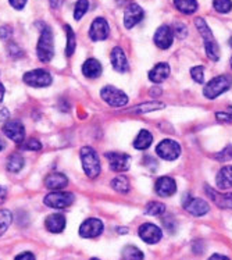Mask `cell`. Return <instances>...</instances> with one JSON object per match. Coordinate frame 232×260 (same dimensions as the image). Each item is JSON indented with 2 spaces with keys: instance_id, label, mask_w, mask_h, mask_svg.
<instances>
[{
  "instance_id": "obj_1",
  "label": "cell",
  "mask_w": 232,
  "mask_h": 260,
  "mask_svg": "<svg viewBox=\"0 0 232 260\" xmlns=\"http://www.w3.org/2000/svg\"><path fill=\"white\" fill-rule=\"evenodd\" d=\"M37 54L39 61H42V63L52 61L53 56H54L53 32L46 24H42V28H41V35H39V41L37 45Z\"/></svg>"
},
{
  "instance_id": "obj_2",
  "label": "cell",
  "mask_w": 232,
  "mask_h": 260,
  "mask_svg": "<svg viewBox=\"0 0 232 260\" xmlns=\"http://www.w3.org/2000/svg\"><path fill=\"white\" fill-rule=\"evenodd\" d=\"M195 25L199 34L202 35V38H203L207 57L213 60V61H217L218 57H220V49H218V43L216 42V39L213 37V32L210 31V28L206 24V21L203 18H201V17L195 20Z\"/></svg>"
},
{
  "instance_id": "obj_3",
  "label": "cell",
  "mask_w": 232,
  "mask_h": 260,
  "mask_svg": "<svg viewBox=\"0 0 232 260\" xmlns=\"http://www.w3.org/2000/svg\"><path fill=\"white\" fill-rule=\"evenodd\" d=\"M81 161H82V169L85 174L89 178H96L101 174V160L97 156V152L90 146H84L81 149Z\"/></svg>"
},
{
  "instance_id": "obj_4",
  "label": "cell",
  "mask_w": 232,
  "mask_h": 260,
  "mask_svg": "<svg viewBox=\"0 0 232 260\" xmlns=\"http://www.w3.org/2000/svg\"><path fill=\"white\" fill-rule=\"evenodd\" d=\"M232 86V77L231 75H218L214 77L213 80L205 86L203 93L207 99H216L218 96L227 92Z\"/></svg>"
},
{
  "instance_id": "obj_5",
  "label": "cell",
  "mask_w": 232,
  "mask_h": 260,
  "mask_svg": "<svg viewBox=\"0 0 232 260\" xmlns=\"http://www.w3.org/2000/svg\"><path fill=\"white\" fill-rule=\"evenodd\" d=\"M22 81L32 88H48V86L52 85L53 78L50 73L46 70L37 69L25 73L22 77Z\"/></svg>"
},
{
  "instance_id": "obj_6",
  "label": "cell",
  "mask_w": 232,
  "mask_h": 260,
  "mask_svg": "<svg viewBox=\"0 0 232 260\" xmlns=\"http://www.w3.org/2000/svg\"><path fill=\"white\" fill-rule=\"evenodd\" d=\"M74 201V193H71V192L53 191L45 197L43 203L50 209H65V207L71 206Z\"/></svg>"
},
{
  "instance_id": "obj_7",
  "label": "cell",
  "mask_w": 232,
  "mask_h": 260,
  "mask_svg": "<svg viewBox=\"0 0 232 260\" xmlns=\"http://www.w3.org/2000/svg\"><path fill=\"white\" fill-rule=\"evenodd\" d=\"M101 96L102 99L111 107H124L128 103L127 93L113 85L102 88Z\"/></svg>"
},
{
  "instance_id": "obj_8",
  "label": "cell",
  "mask_w": 232,
  "mask_h": 260,
  "mask_svg": "<svg viewBox=\"0 0 232 260\" xmlns=\"http://www.w3.org/2000/svg\"><path fill=\"white\" fill-rule=\"evenodd\" d=\"M156 153L158 157L167 161H174L180 157L181 145L174 139H163L160 144L156 146Z\"/></svg>"
},
{
  "instance_id": "obj_9",
  "label": "cell",
  "mask_w": 232,
  "mask_h": 260,
  "mask_svg": "<svg viewBox=\"0 0 232 260\" xmlns=\"http://www.w3.org/2000/svg\"><path fill=\"white\" fill-rule=\"evenodd\" d=\"M3 133L7 138L16 144H22L25 138V127L18 120H7L3 125Z\"/></svg>"
},
{
  "instance_id": "obj_10",
  "label": "cell",
  "mask_w": 232,
  "mask_h": 260,
  "mask_svg": "<svg viewBox=\"0 0 232 260\" xmlns=\"http://www.w3.org/2000/svg\"><path fill=\"white\" fill-rule=\"evenodd\" d=\"M106 159L109 160V166L113 171L116 173H124L129 169L131 166V156L127 153H120V152H107Z\"/></svg>"
},
{
  "instance_id": "obj_11",
  "label": "cell",
  "mask_w": 232,
  "mask_h": 260,
  "mask_svg": "<svg viewBox=\"0 0 232 260\" xmlns=\"http://www.w3.org/2000/svg\"><path fill=\"white\" fill-rule=\"evenodd\" d=\"M110 35V27L109 22L106 21L103 17H97L93 20V22L90 24L89 29V38L93 42H101V41H106Z\"/></svg>"
},
{
  "instance_id": "obj_12",
  "label": "cell",
  "mask_w": 232,
  "mask_h": 260,
  "mask_svg": "<svg viewBox=\"0 0 232 260\" xmlns=\"http://www.w3.org/2000/svg\"><path fill=\"white\" fill-rule=\"evenodd\" d=\"M184 209L195 217H202L209 213L210 206L206 201H203L201 198H190L188 195V198L184 199Z\"/></svg>"
},
{
  "instance_id": "obj_13",
  "label": "cell",
  "mask_w": 232,
  "mask_h": 260,
  "mask_svg": "<svg viewBox=\"0 0 232 260\" xmlns=\"http://www.w3.org/2000/svg\"><path fill=\"white\" fill-rule=\"evenodd\" d=\"M138 234H139V238L142 239L143 242H146L149 245H154L160 242V239L163 237V233L161 230L158 229L156 224L152 223H145L142 224L139 230H138Z\"/></svg>"
},
{
  "instance_id": "obj_14",
  "label": "cell",
  "mask_w": 232,
  "mask_h": 260,
  "mask_svg": "<svg viewBox=\"0 0 232 260\" xmlns=\"http://www.w3.org/2000/svg\"><path fill=\"white\" fill-rule=\"evenodd\" d=\"M103 229H105V225L102 223V220L95 217L88 218V220H85L84 223L81 224V227H79V235L82 238H96V237L102 235Z\"/></svg>"
},
{
  "instance_id": "obj_15",
  "label": "cell",
  "mask_w": 232,
  "mask_h": 260,
  "mask_svg": "<svg viewBox=\"0 0 232 260\" xmlns=\"http://www.w3.org/2000/svg\"><path fill=\"white\" fill-rule=\"evenodd\" d=\"M143 16H145V13H143L142 7L137 3H131V5H128L125 13H124V25L128 29H131L142 21Z\"/></svg>"
},
{
  "instance_id": "obj_16",
  "label": "cell",
  "mask_w": 232,
  "mask_h": 260,
  "mask_svg": "<svg viewBox=\"0 0 232 260\" xmlns=\"http://www.w3.org/2000/svg\"><path fill=\"white\" fill-rule=\"evenodd\" d=\"M154 189L158 197L170 198L177 192V182L174 181V178L164 175V177L157 178L156 184H154Z\"/></svg>"
},
{
  "instance_id": "obj_17",
  "label": "cell",
  "mask_w": 232,
  "mask_h": 260,
  "mask_svg": "<svg viewBox=\"0 0 232 260\" xmlns=\"http://www.w3.org/2000/svg\"><path fill=\"white\" fill-rule=\"evenodd\" d=\"M153 41L158 49L165 50V49H169L173 45V42H174V32H173V29L169 25H161L156 31V34H154Z\"/></svg>"
},
{
  "instance_id": "obj_18",
  "label": "cell",
  "mask_w": 232,
  "mask_h": 260,
  "mask_svg": "<svg viewBox=\"0 0 232 260\" xmlns=\"http://www.w3.org/2000/svg\"><path fill=\"white\" fill-rule=\"evenodd\" d=\"M205 189L216 206H218L220 209H232V193H221L207 185L205 186Z\"/></svg>"
},
{
  "instance_id": "obj_19",
  "label": "cell",
  "mask_w": 232,
  "mask_h": 260,
  "mask_svg": "<svg viewBox=\"0 0 232 260\" xmlns=\"http://www.w3.org/2000/svg\"><path fill=\"white\" fill-rule=\"evenodd\" d=\"M65 224H67V220H65V216H63L61 213L50 214L45 220V227H46L49 233L52 234L63 233L64 229H65Z\"/></svg>"
},
{
  "instance_id": "obj_20",
  "label": "cell",
  "mask_w": 232,
  "mask_h": 260,
  "mask_svg": "<svg viewBox=\"0 0 232 260\" xmlns=\"http://www.w3.org/2000/svg\"><path fill=\"white\" fill-rule=\"evenodd\" d=\"M110 60L113 69L116 70L117 73H121L122 74V73H127L128 69H129L127 56L124 53V50L121 48H118V46L113 49V52L110 54Z\"/></svg>"
},
{
  "instance_id": "obj_21",
  "label": "cell",
  "mask_w": 232,
  "mask_h": 260,
  "mask_svg": "<svg viewBox=\"0 0 232 260\" xmlns=\"http://www.w3.org/2000/svg\"><path fill=\"white\" fill-rule=\"evenodd\" d=\"M69 185V178L63 173H50L45 178V186L50 191H61Z\"/></svg>"
},
{
  "instance_id": "obj_22",
  "label": "cell",
  "mask_w": 232,
  "mask_h": 260,
  "mask_svg": "<svg viewBox=\"0 0 232 260\" xmlns=\"http://www.w3.org/2000/svg\"><path fill=\"white\" fill-rule=\"evenodd\" d=\"M102 64L99 60L96 58H88L84 64H82V74L86 77V78H90V80H95V78H99L102 75Z\"/></svg>"
},
{
  "instance_id": "obj_23",
  "label": "cell",
  "mask_w": 232,
  "mask_h": 260,
  "mask_svg": "<svg viewBox=\"0 0 232 260\" xmlns=\"http://www.w3.org/2000/svg\"><path fill=\"white\" fill-rule=\"evenodd\" d=\"M170 66L167 63H157L149 73V80L153 84H161L169 78Z\"/></svg>"
},
{
  "instance_id": "obj_24",
  "label": "cell",
  "mask_w": 232,
  "mask_h": 260,
  "mask_svg": "<svg viewBox=\"0 0 232 260\" xmlns=\"http://www.w3.org/2000/svg\"><path fill=\"white\" fill-rule=\"evenodd\" d=\"M216 182L217 186L222 191H227V189L232 188V166H225L218 171V174L216 177Z\"/></svg>"
},
{
  "instance_id": "obj_25",
  "label": "cell",
  "mask_w": 232,
  "mask_h": 260,
  "mask_svg": "<svg viewBox=\"0 0 232 260\" xmlns=\"http://www.w3.org/2000/svg\"><path fill=\"white\" fill-rule=\"evenodd\" d=\"M152 142H153L152 134L149 133L148 129H141L135 141H134V148L138 149V150H146L152 145Z\"/></svg>"
},
{
  "instance_id": "obj_26",
  "label": "cell",
  "mask_w": 232,
  "mask_h": 260,
  "mask_svg": "<svg viewBox=\"0 0 232 260\" xmlns=\"http://www.w3.org/2000/svg\"><path fill=\"white\" fill-rule=\"evenodd\" d=\"M24 157H22L20 153H13L10 154L9 157H7V163H6V167H7V170L10 171V173H20V171L24 169Z\"/></svg>"
},
{
  "instance_id": "obj_27",
  "label": "cell",
  "mask_w": 232,
  "mask_h": 260,
  "mask_svg": "<svg viewBox=\"0 0 232 260\" xmlns=\"http://www.w3.org/2000/svg\"><path fill=\"white\" fill-rule=\"evenodd\" d=\"M111 188L118 193H128L131 189V184L125 175H117L114 180L111 181Z\"/></svg>"
},
{
  "instance_id": "obj_28",
  "label": "cell",
  "mask_w": 232,
  "mask_h": 260,
  "mask_svg": "<svg viewBox=\"0 0 232 260\" xmlns=\"http://www.w3.org/2000/svg\"><path fill=\"white\" fill-rule=\"evenodd\" d=\"M177 10L184 14H193L197 10V2L196 0H174Z\"/></svg>"
},
{
  "instance_id": "obj_29",
  "label": "cell",
  "mask_w": 232,
  "mask_h": 260,
  "mask_svg": "<svg viewBox=\"0 0 232 260\" xmlns=\"http://www.w3.org/2000/svg\"><path fill=\"white\" fill-rule=\"evenodd\" d=\"M122 260H143V252L134 245H127L121 252Z\"/></svg>"
},
{
  "instance_id": "obj_30",
  "label": "cell",
  "mask_w": 232,
  "mask_h": 260,
  "mask_svg": "<svg viewBox=\"0 0 232 260\" xmlns=\"http://www.w3.org/2000/svg\"><path fill=\"white\" fill-rule=\"evenodd\" d=\"M64 29H65V34H67V45H65V54L71 57L75 52V48H77V37H75L73 28L70 25H64Z\"/></svg>"
},
{
  "instance_id": "obj_31",
  "label": "cell",
  "mask_w": 232,
  "mask_h": 260,
  "mask_svg": "<svg viewBox=\"0 0 232 260\" xmlns=\"http://www.w3.org/2000/svg\"><path fill=\"white\" fill-rule=\"evenodd\" d=\"M165 105L161 103V102H149V103H143V105H139L135 109H132V113H148V112H154V110H160V109H164Z\"/></svg>"
},
{
  "instance_id": "obj_32",
  "label": "cell",
  "mask_w": 232,
  "mask_h": 260,
  "mask_svg": "<svg viewBox=\"0 0 232 260\" xmlns=\"http://www.w3.org/2000/svg\"><path fill=\"white\" fill-rule=\"evenodd\" d=\"M11 221H13V214L10 210L0 209V237L9 230Z\"/></svg>"
},
{
  "instance_id": "obj_33",
  "label": "cell",
  "mask_w": 232,
  "mask_h": 260,
  "mask_svg": "<svg viewBox=\"0 0 232 260\" xmlns=\"http://www.w3.org/2000/svg\"><path fill=\"white\" fill-rule=\"evenodd\" d=\"M145 213L149 216H161L165 213V205L161 202H150L145 207Z\"/></svg>"
},
{
  "instance_id": "obj_34",
  "label": "cell",
  "mask_w": 232,
  "mask_h": 260,
  "mask_svg": "<svg viewBox=\"0 0 232 260\" xmlns=\"http://www.w3.org/2000/svg\"><path fill=\"white\" fill-rule=\"evenodd\" d=\"M89 10V2L88 0H78L75 3L74 7V18L77 21H79L82 17L86 14V11Z\"/></svg>"
},
{
  "instance_id": "obj_35",
  "label": "cell",
  "mask_w": 232,
  "mask_h": 260,
  "mask_svg": "<svg viewBox=\"0 0 232 260\" xmlns=\"http://www.w3.org/2000/svg\"><path fill=\"white\" fill-rule=\"evenodd\" d=\"M213 7L216 9L218 13H228L232 9V2L231 0H213Z\"/></svg>"
},
{
  "instance_id": "obj_36",
  "label": "cell",
  "mask_w": 232,
  "mask_h": 260,
  "mask_svg": "<svg viewBox=\"0 0 232 260\" xmlns=\"http://www.w3.org/2000/svg\"><path fill=\"white\" fill-rule=\"evenodd\" d=\"M190 77L197 84H203L205 82V69L202 66H196L193 69H190Z\"/></svg>"
},
{
  "instance_id": "obj_37",
  "label": "cell",
  "mask_w": 232,
  "mask_h": 260,
  "mask_svg": "<svg viewBox=\"0 0 232 260\" xmlns=\"http://www.w3.org/2000/svg\"><path fill=\"white\" fill-rule=\"evenodd\" d=\"M173 32H174V35L177 38L184 39V38L188 35V28H186V25H185V24H182V22H175Z\"/></svg>"
},
{
  "instance_id": "obj_38",
  "label": "cell",
  "mask_w": 232,
  "mask_h": 260,
  "mask_svg": "<svg viewBox=\"0 0 232 260\" xmlns=\"http://www.w3.org/2000/svg\"><path fill=\"white\" fill-rule=\"evenodd\" d=\"M24 149L26 150H32V152H39L42 149V144L35 138H31L26 141V144L24 145Z\"/></svg>"
},
{
  "instance_id": "obj_39",
  "label": "cell",
  "mask_w": 232,
  "mask_h": 260,
  "mask_svg": "<svg viewBox=\"0 0 232 260\" xmlns=\"http://www.w3.org/2000/svg\"><path fill=\"white\" fill-rule=\"evenodd\" d=\"M216 159L221 160V161H228L229 159H232V146H227L221 153L216 154Z\"/></svg>"
},
{
  "instance_id": "obj_40",
  "label": "cell",
  "mask_w": 232,
  "mask_h": 260,
  "mask_svg": "<svg viewBox=\"0 0 232 260\" xmlns=\"http://www.w3.org/2000/svg\"><path fill=\"white\" fill-rule=\"evenodd\" d=\"M216 117L220 120V121L224 122H232V107H229L227 112L217 113Z\"/></svg>"
},
{
  "instance_id": "obj_41",
  "label": "cell",
  "mask_w": 232,
  "mask_h": 260,
  "mask_svg": "<svg viewBox=\"0 0 232 260\" xmlns=\"http://www.w3.org/2000/svg\"><path fill=\"white\" fill-rule=\"evenodd\" d=\"M11 35H13V29L9 25H3L0 28V39L7 41V39H10Z\"/></svg>"
},
{
  "instance_id": "obj_42",
  "label": "cell",
  "mask_w": 232,
  "mask_h": 260,
  "mask_svg": "<svg viewBox=\"0 0 232 260\" xmlns=\"http://www.w3.org/2000/svg\"><path fill=\"white\" fill-rule=\"evenodd\" d=\"M9 54L13 56V57H21L22 50L17 46L16 43H11L10 46H9Z\"/></svg>"
},
{
  "instance_id": "obj_43",
  "label": "cell",
  "mask_w": 232,
  "mask_h": 260,
  "mask_svg": "<svg viewBox=\"0 0 232 260\" xmlns=\"http://www.w3.org/2000/svg\"><path fill=\"white\" fill-rule=\"evenodd\" d=\"M9 3L11 5L13 9H16V10H22L26 5V0H9Z\"/></svg>"
},
{
  "instance_id": "obj_44",
  "label": "cell",
  "mask_w": 232,
  "mask_h": 260,
  "mask_svg": "<svg viewBox=\"0 0 232 260\" xmlns=\"http://www.w3.org/2000/svg\"><path fill=\"white\" fill-rule=\"evenodd\" d=\"M14 260H37V259H35V255L31 253V252H22V253H20V255H17Z\"/></svg>"
},
{
  "instance_id": "obj_45",
  "label": "cell",
  "mask_w": 232,
  "mask_h": 260,
  "mask_svg": "<svg viewBox=\"0 0 232 260\" xmlns=\"http://www.w3.org/2000/svg\"><path fill=\"white\" fill-rule=\"evenodd\" d=\"M10 117V113H9V110L6 109V107H0V121H5V120H7Z\"/></svg>"
},
{
  "instance_id": "obj_46",
  "label": "cell",
  "mask_w": 232,
  "mask_h": 260,
  "mask_svg": "<svg viewBox=\"0 0 232 260\" xmlns=\"http://www.w3.org/2000/svg\"><path fill=\"white\" fill-rule=\"evenodd\" d=\"M49 3H50L52 9H60L63 6L64 0H49Z\"/></svg>"
},
{
  "instance_id": "obj_47",
  "label": "cell",
  "mask_w": 232,
  "mask_h": 260,
  "mask_svg": "<svg viewBox=\"0 0 232 260\" xmlns=\"http://www.w3.org/2000/svg\"><path fill=\"white\" fill-rule=\"evenodd\" d=\"M6 198H7V189H6L5 186L0 185V205L5 202Z\"/></svg>"
},
{
  "instance_id": "obj_48",
  "label": "cell",
  "mask_w": 232,
  "mask_h": 260,
  "mask_svg": "<svg viewBox=\"0 0 232 260\" xmlns=\"http://www.w3.org/2000/svg\"><path fill=\"white\" fill-rule=\"evenodd\" d=\"M207 260H231V259H229V257H227V256L220 255V253H214V255H211Z\"/></svg>"
},
{
  "instance_id": "obj_49",
  "label": "cell",
  "mask_w": 232,
  "mask_h": 260,
  "mask_svg": "<svg viewBox=\"0 0 232 260\" xmlns=\"http://www.w3.org/2000/svg\"><path fill=\"white\" fill-rule=\"evenodd\" d=\"M5 92H6L5 86H3V84L0 82V103L3 102V98H5Z\"/></svg>"
},
{
  "instance_id": "obj_50",
  "label": "cell",
  "mask_w": 232,
  "mask_h": 260,
  "mask_svg": "<svg viewBox=\"0 0 232 260\" xmlns=\"http://www.w3.org/2000/svg\"><path fill=\"white\" fill-rule=\"evenodd\" d=\"M117 3L120 6H125V5H131L132 0H117Z\"/></svg>"
},
{
  "instance_id": "obj_51",
  "label": "cell",
  "mask_w": 232,
  "mask_h": 260,
  "mask_svg": "<svg viewBox=\"0 0 232 260\" xmlns=\"http://www.w3.org/2000/svg\"><path fill=\"white\" fill-rule=\"evenodd\" d=\"M5 148H6V142L3 141V139L0 138V152H2V150H5Z\"/></svg>"
},
{
  "instance_id": "obj_52",
  "label": "cell",
  "mask_w": 232,
  "mask_h": 260,
  "mask_svg": "<svg viewBox=\"0 0 232 260\" xmlns=\"http://www.w3.org/2000/svg\"><path fill=\"white\" fill-rule=\"evenodd\" d=\"M118 233L121 234V233H128V230L127 229H118Z\"/></svg>"
},
{
  "instance_id": "obj_53",
  "label": "cell",
  "mask_w": 232,
  "mask_h": 260,
  "mask_svg": "<svg viewBox=\"0 0 232 260\" xmlns=\"http://www.w3.org/2000/svg\"><path fill=\"white\" fill-rule=\"evenodd\" d=\"M229 63H231V67H232V56H231V60H229Z\"/></svg>"
},
{
  "instance_id": "obj_54",
  "label": "cell",
  "mask_w": 232,
  "mask_h": 260,
  "mask_svg": "<svg viewBox=\"0 0 232 260\" xmlns=\"http://www.w3.org/2000/svg\"><path fill=\"white\" fill-rule=\"evenodd\" d=\"M229 45H231V46H232V38H231V41H229Z\"/></svg>"
},
{
  "instance_id": "obj_55",
  "label": "cell",
  "mask_w": 232,
  "mask_h": 260,
  "mask_svg": "<svg viewBox=\"0 0 232 260\" xmlns=\"http://www.w3.org/2000/svg\"><path fill=\"white\" fill-rule=\"evenodd\" d=\"M90 260H99V259H96V257H92V259H90Z\"/></svg>"
}]
</instances>
